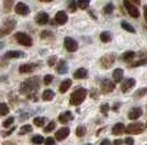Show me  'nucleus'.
Listing matches in <instances>:
<instances>
[{"instance_id":"obj_49","label":"nucleus","mask_w":147,"mask_h":145,"mask_svg":"<svg viewBox=\"0 0 147 145\" xmlns=\"http://www.w3.org/2000/svg\"><path fill=\"white\" fill-rule=\"evenodd\" d=\"M108 143H110V141H109V140H104V141L101 142V144H108Z\"/></svg>"},{"instance_id":"obj_9","label":"nucleus","mask_w":147,"mask_h":145,"mask_svg":"<svg viewBox=\"0 0 147 145\" xmlns=\"http://www.w3.org/2000/svg\"><path fill=\"white\" fill-rule=\"evenodd\" d=\"M14 11L18 13V14H20V15L25 17V15H28L29 12H30V8L24 2H18L16 8H14Z\"/></svg>"},{"instance_id":"obj_19","label":"nucleus","mask_w":147,"mask_h":145,"mask_svg":"<svg viewBox=\"0 0 147 145\" xmlns=\"http://www.w3.org/2000/svg\"><path fill=\"white\" fill-rule=\"evenodd\" d=\"M24 54L23 53H21V51H8L6 53L5 55V58L7 59H17V58H20V57H23Z\"/></svg>"},{"instance_id":"obj_31","label":"nucleus","mask_w":147,"mask_h":145,"mask_svg":"<svg viewBox=\"0 0 147 145\" xmlns=\"http://www.w3.org/2000/svg\"><path fill=\"white\" fill-rule=\"evenodd\" d=\"M32 132V127H31L30 124H25V126H23V127H21V129H20V132H19V134H26V133H30Z\"/></svg>"},{"instance_id":"obj_1","label":"nucleus","mask_w":147,"mask_h":145,"mask_svg":"<svg viewBox=\"0 0 147 145\" xmlns=\"http://www.w3.org/2000/svg\"><path fill=\"white\" fill-rule=\"evenodd\" d=\"M40 87V79L38 78H31L26 79L20 86V93L28 94L31 92H34Z\"/></svg>"},{"instance_id":"obj_14","label":"nucleus","mask_w":147,"mask_h":145,"mask_svg":"<svg viewBox=\"0 0 147 145\" xmlns=\"http://www.w3.org/2000/svg\"><path fill=\"white\" fill-rule=\"evenodd\" d=\"M36 68V65L35 63H25V65H22V66L19 68V72L20 73H30L33 72Z\"/></svg>"},{"instance_id":"obj_47","label":"nucleus","mask_w":147,"mask_h":145,"mask_svg":"<svg viewBox=\"0 0 147 145\" xmlns=\"http://www.w3.org/2000/svg\"><path fill=\"white\" fill-rule=\"evenodd\" d=\"M122 142H123L122 140H115V141H114V144H121Z\"/></svg>"},{"instance_id":"obj_44","label":"nucleus","mask_w":147,"mask_h":145,"mask_svg":"<svg viewBox=\"0 0 147 145\" xmlns=\"http://www.w3.org/2000/svg\"><path fill=\"white\" fill-rule=\"evenodd\" d=\"M45 144H46V145H53V144H55V140L52 139V138H47V139L45 140Z\"/></svg>"},{"instance_id":"obj_21","label":"nucleus","mask_w":147,"mask_h":145,"mask_svg":"<svg viewBox=\"0 0 147 145\" xmlns=\"http://www.w3.org/2000/svg\"><path fill=\"white\" fill-rule=\"evenodd\" d=\"M57 72L61 73V74H65V73H67L68 71V66H67V62L64 60H61L59 63H58V66H57Z\"/></svg>"},{"instance_id":"obj_32","label":"nucleus","mask_w":147,"mask_h":145,"mask_svg":"<svg viewBox=\"0 0 147 145\" xmlns=\"http://www.w3.org/2000/svg\"><path fill=\"white\" fill-rule=\"evenodd\" d=\"M85 134H86V128L84 127V126H79V127L76 129V135H77V136L81 138V136H84Z\"/></svg>"},{"instance_id":"obj_18","label":"nucleus","mask_w":147,"mask_h":145,"mask_svg":"<svg viewBox=\"0 0 147 145\" xmlns=\"http://www.w3.org/2000/svg\"><path fill=\"white\" fill-rule=\"evenodd\" d=\"M125 129H126V127L123 123H117L114 127L112 128V133L115 134V135H120L123 132H125Z\"/></svg>"},{"instance_id":"obj_30","label":"nucleus","mask_w":147,"mask_h":145,"mask_svg":"<svg viewBox=\"0 0 147 145\" xmlns=\"http://www.w3.org/2000/svg\"><path fill=\"white\" fill-rule=\"evenodd\" d=\"M121 25H122V27L125 31H127V32H129V33H133V34L135 33V29H134V27H133V26H132L131 24H129V23H126L125 21H123L122 23H121Z\"/></svg>"},{"instance_id":"obj_10","label":"nucleus","mask_w":147,"mask_h":145,"mask_svg":"<svg viewBox=\"0 0 147 145\" xmlns=\"http://www.w3.org/2000/svg\"><path fill=\"white\" fill-rule=\"evenodd\" d=\"M49 14L46 12H38L36 14V17H35V22H36L38 25H45L47 24V22H49Z\"/></svg>"},{"instance_id":"obj_33","label":"nucleus","mask_w":147,"mask_h":145,"mask_svg":"<svg viewBox=\"0 0 147 145\" xmlns=\"http://www.w3.org/2000/svg\"><path fill=\"white\" fill-rule=\"evenodd\" d=\"M3 8H5V11L6 12H9L11 9H12V5H13V0H5L3 2Z\"/></svg>"},{"instance_id":"obj_38","label":"nucleus","mask_w":147,"mask_h":145,"mask_svg":"<svg viewBox=\"0 0 147 145\" xmlns=\"http://www.w3.org/2000/svg\"><path fill=\"white\" fill-rule=\"evenodd\" d=\"M13 121H14V118H13V117H10V118H8V119H7V120L3 122V128H9L13 123Z\"/></svg>"},{"instance_id":"obj_5","label":"nucleus","mask_w":147,"mask_h":145,"mask_svg":"<svg viewBox=\"0 0 147 145\" xmlns=\"http://www.w3.org/2000/svg\"><path fill=\"white\" fill-rule=\"evenodd\" d=\"M115 58H117V55H115V54H107V55H104L103 57L101 58V66L103 67L104 69L110 68V67L114 63Z\"/></svg>"},{"instance_id":"obj_11","label":"nucleus","mask_w":147,"mask_h":145,"mask_svg":"<svg viewBox=\"0 0 147 145\" xmlns=\"http://www.w3.org/2000/svg\"><path fill=\"white\" fill-rule=\"evenodd\" d=\"M69 133H70V130L68 128H61V129H59L56 132L55 138L57 141H63V140H65L69 135Z\"/></svg>"},{"instance_id":"obj_12","label":"nucleus","mask_w":147,"mask_h":145,"mask_svg":"<svg viewBox=\"0 0 147 145\" xmlns=\"http://www.w3.org/2000/svg\"><path fill=\"white\" fill-rule=\"evenodd\" d=\"M114 87H115V84L112 81H110V80H104V81H102V83H101V88L105 93L112 92L114 90Z\"/></svg>"},{"instance_id":"obj_23","label":"nucleus","mask_w":147,"mask_h":145,"mask_svg":"<svg viewBox=\"0 0 147 145\" xmlns=\"http://www.w3.org/2000/svg\"><path fill=\"white\" fill-rule=\"evenodd\" d=\"M123 75H124V72H123L122 69H115V70L113 71V79H114V81H115L117 83L122 81Z\"/></svg>"},{"instance_id":"obj_42","label":"nucleus","mask_w":147,"mask_h":145,"mask_svg":"<svg viewBox=\"0 0 147 145\" xmlns=\"http://www.w3.org/2000/svg\"><path fill=\"white\" fill-rule=\"evenodd\" d=\"M56 59H57V57L56 56H52L51 58H49V67H53L54 65H55V62H56Z\"/></svg>"},{"instance_id":"obj_34","label":"nucleus","mask_w":147,"mask_h":145,"mask_svg":"<svg viewBox=\"0 0 147 145\" xmlns=\"http://www.w3.org/2000/svg\"><path fill=\"white\" fill-rule=\"evenodd\" d=\"M147 94V87H143V88H140L135 92L134 96L135 97H143L144 95Z\"/></svg>"},{"instance_id":"obj_39","label":"nucleus","mask_w":147,"mask_h":145,"mask_svg":"<svg viewBox=\"0 0 147 145\" xmlns=\"http://www.w3.org/2000/svg\"><path fill=\"white\" fill-rule=\"evenodd\" d=\"M113 9H114V7L112 3H109V5H107L105 8H104V12L107 13V14H110L112 11H113Z\"/></svg>"},{"instance_id":"obj_35","label":"nucleus","mask_w":147,"mask_h":145,"mask_svg":"<svg viewBox=\"0 0 147 145\" xmlns=\"http://www.w3.org/2000/svg\"><path fill=\"white\" fill-rule=\"evenodd\" d=\"M43 142H44V139L42 135H34L32 138V143H34V144H42Z\"/></svg>"},{"instance_id":"obj_45","label":"nucleus","mask_w":147,"mask_h":145,"mask_svg":"<svg viewBox=\"0 0 147 145\" xmlns=\"http://www.w3.org/2000/svg\"><path fill=\"white\" fill-rule=\"evenodd\" d=\"M125 143L126 144H134V140L131 139V138H126L125 139Z\"/></svg>"},{"instance_id":"obj_51","label":"nucleus","mask_w":147,"mask_h":145,"mask_svg":"<svg viewBox=\"0 0 147 145\" xmlns=\"http://www.w3.org/2000/svg\"><path fill=\"white\" fill-rule=\"evenodd\" d=\"M146 127H147V123H146Z\"/></svg>"},{"instance_id":"obj_16","label":"nucleus","mask_w":147,"mask_h":145,"mask_svg":"<svg viewBox=\"0 0 147 145\" xmlns=\"http://www.w3.org/2000/svg\"><path fill=\"white\" fill-rule=\"evenodd\" d=\"M135 85V80L134 79H127L125 80L124 82L122 83V86H121V88H122V92H127L129 90H131L133 86Z\"/></svg>"},{"instance_id":"obj_41","label":"nucleus","mask_w":147,"mask_h":145,"mask_svg":"<svg viewBox=\"0 0 147 145\" xmlns=\"http://www.w3.org/2000/svg\"><path fill=\"white\" fill-rule=\"evenodd\" d=\"M101 112L102 114H104V115H107L108 114V111H109V109H110V106L108 105V104H104V105H102L101 106Z\"/></svg>"},{"instance_id":"obj_36","label":"nucleus","mask_w":147,"mask_h":145,"mask_svg":"<svg viewBox=\"0 0 147 145\" xmlns=\"http://www.w3.org/2000/svg\"><path fill=\"white\" fill-rule=\"evenodd\" d=\"M55 127H56L55 122H54V121H51L49 124L46 126V128H44V132H45V133L52 132V131L54 130V128H55Z\"/></svg>"},{"instance_id":"obj_6","label":"nucleus","mask_w":147,"mask_h":145,"mask_svg":"<svg viewBox=\"0 0 147 145\" xmlns=\"http://www.w3.org/2000/svg\"><path fill=\"white\" fill-rule=\"evenodd\" d=\"M64 46L69 53H74L78 49V43L76 42L71 37H65L64 39Z\"/></svg>"},{"instance_id":"obj_48","label":"nucleus","mask_w":147,"mask_h":145,"mask_svg":"<svg viewBox=\"0 0 147 145\" xmlns=\"http://www.w3.org/2000/svg\"><path fill=\"white\" fill-rule=\"evenodd\" d=\"M131 1L136 3V5H140V3H141V0H131Z\"/></svg>"},{"instance_id":"obj_24","label":"nucleus","mask_w":147,"mask_h":145,"mask_svg":"<svg viewBox=\"0 0 147 145\" xmlns=\"http://www.w3.org/2000/svg\"><path fill=\"white\" fill-rule=\"evenodd\" d=\"M55 96V93L52 91V90H46V91L43 92V95H42V98L45 102H49V100H52Z\"/></svg>"},{"instance_id":"obj_15","label":"nucleus","mask_w":147,"mask_h":145,"mask_svg":"<svg viewBox=\"0 0 147 145\" xmlns=\"http://www.w3.org/2000/svg\"><path fill=\"white\" fill-rule=\"evenodd\" d=\"M142 114H143V110L141 108H133L129 110V118L132 119V120H136V119H138L141 117Z\"/></svg>"},{"instance_id":"obj_2","label":"nucleus","mask_w":147,"mask_h":145,"mask_svg":"<svg viewBox=\"0 0 147 145\" xmlns=\"http://www.w3.org/2000/svg\"><path fill=\"white\" fill-rule=\"evenodd\" d=\"M87 96V90L86 88H78L70 96V105L73 106H78L85 100Z\"/></svg>"},{"instance_id":"obj_20","label":"nucleus","mask_w":147,"mask_h":145,"mask_svg":"<svg viewBox=\"0 0 147 145\" xmlns=\"http://www.w3.org/2000/svg\"><path fill=\"white\" fill-rule=\"evenodd\" d=\"M58 119H59V121H61V123H67L68 121L73 119V115L70 114V111H66V112L61 114L59 117H58Z\"/></svg>"},{"instance_id":"obj_50","label":"nucleus","mask_w":147,"mask_h":145,"mask_svg":"<svg viewBox=\"0 0 147 145\" xmlns=\"http://www.w3.org/2000/svg\"><path fill=\"white\" fill-rule=\"evenodd\" d=\"M41 1H43V2H49V1H53V0H41Z\"/></svg>"},{"instance_id":"obj_25","label":"nucleus","mask_w":147,"mask_h":145,"mask_svg":"<svg viewBox=\"0 0 147 145\" xmlns=\"http://www.w3.org/2000/svg\"><path fill=\"white\" fill-rule=\"evenodd\" d=\"M46 122V118L45 117H36L34 118V124L36 127H43Z\"/></svg>"},{"instance_id":"obj_8","label":"nucleus","mask_w":147,"mask_h":145,"mask_svg":"<svg viewBox=\"0 0 147 145\" xmlns=\"http://www.w3.org/2000/svg\"><path fill=\"white\" fill-rule=\"evenodd\" d=\"M123 3H124L125 8H126L129 14H131L133 18H138V17H140V11H138V9H137L133 3H131L129 0H124Z\"/></svg>"},{"instance_id":"obj_13","label":"nucleus","mask_w":147,"mask_h":145,"mask_svg":"<svg viewBox=\"0 0 147 145\" xmlns=\"http://www.w3.org/2000/svg\"><path fill=\"white\" fill-rule=\"evenodd\" d=\"M55 21L61 25L65 24L68 21V15L66 14L65 11H58L55 14Z\"/></svg>"},{"instance_id":"obj_17","label":"nucleus","mask_w":147,"mask_h":145,"mask_svg":"<svg viewBox=\"0 0 147 145\" xmlns=\"http://www.w3.org/2000/svg\"><path fill=\"white\" fill-rule=\"evenodd\" d=\"M87 74H88V71H87L86 69H84V68H80V69H78L76 72L74 73V78H75V79H77V80L86 79Z\"/></svg>"},{"instance_id":"obj_26","label":"nucleus","mask_w":147,"mask_h":145,"mask_svg":"<svg viewBox=\"0 0 147 145\" xmlns=\"http://www.w3.org/2000/svg\"><path fill=\"white\" fill-rule=\"evenodd\" d=\"M134 57H135L134 51H126V53H124V54H123L122 59L124 61H131Z\"/></svg>"},{"instance_id":"obj_46","label":"nucleus","mask_w":147,"mask_h":145,"mask_svg":"<svg viewBox=\"0 0 147 145\" xmlns=\"http://www.w3.org/2000/svg\"><path fill=\"white\" fill-rule=\"evenodd\" d=\"M144 18H145V20H146L147 22V7L144 8Z\"/></svg>"},{"instance_id":"obj_37","label":"nucleus","mask_w":147,"mask_h":145,"mask_svg":"<svg viewBox=\"0 0 147 145\" xmlns=\"http://www.w3.org/2000/svg\"><path fill=\"white\" fill-rule=\"evenodd\" d=\"M52 81H53V75H52V74H46V75L44 76V84H46V85L51 84Z\"/></svg>"},{"instance_id":"obj_28","label":"nucleus","mask_w":147,"mask_h":145,"mask_svg":"<svg viewBox=\"0 0 147 145\" xmlns=\"http://www.w3.org/2000/svg\"><path fill=\"white\" fill-rule=\"evenodd\" d=\"M9 114V107L5 103L0 104V116H6Z\"/></svg>"},{"instance_id":"obj_4","label":"nucleus","mask_w":147,"mask_h":145,"mask_svg":"<svg viewBox=\"0 0 147 145\" xmlns=\"http://www.w3.org/2000/svg\"><path fill=\"white\" fill-rule=\"evenodd\" d=\"M16 39L18 41L19 44H21L23 46H26V47H30L31 45H32V38L28 34H25V33H21V32L17 33L16 34Z\"/></svg>"},{"instance_id":"obj_27","label":"nucleus","mask_w":147,"mask_h":145,"mask_svg":"<svg viewBox=\"0 0 147 145\" xmlns=\"http://www.w3.org/2000/svg\"><path fill=\"white\" fill-rule=\"evenodd\" d=\"M89 5H90V0H78L77 1V6L82 10L87 9L89 7Z\"/></svg>"},{"instance_id":"obj_29","label":"nucleus","mask_w":147,"mask_h":145,"mask_svg":"<svg viewBox=\"0 0 147 145\" xmlns=\"http://www.w3.org/2000/svg\"><path fill=\"white\" fill-rule=\"evenodd\" d=\"M100 39L102 41L103 43H108L111 41V35L109 32H102L100 34Z\"/></svg>"},{"instance_id":"obj_3","label":"nucleus","mask_w":147,"mask_h":145,"mask_svg":"<svg viewBox=\"0 0 147 145\" xmlns=\"http://www.w3.org/2000/svg\"><path fill=\"white\" fill-rule=\"evenodd\" d=\"M145 129V126L144 123L142 122H133L129 124L126 129H125V132L127 134H138V133H142Z\"/></svg>"},{"instance_id":"obj_40","label":"nucleus","mask_w":147,"mask_h":145,"mask_svg":"<svg viewBox=\"0 0 147 145\" xmlns=\"http://www.w3.org/2000/svg\"><path fill=\"white\" fill-rule=\"evenodd\" d=\"M76 9H77V6H76V1L75 0H70L69 1V10L74 12V11H76Z\"/></svg>"},{"instance_id":"obj_22","label":"nucleus","mask_w":147,"mask_h":145,"mask_svg":"<svg viewBox=\"0 0 147 145\" xmlns=\"http://www.w3.org/2000/svg\"><path fill=\"white\" fill-rule=\"evenodd\" d=\"M71 86V80H65V81H63L61 82V86H59V92L61 93H66V92L69 90V87Z\"/></svg>"},{"instance_id":"obj_7","label":"nucleus","mask_w":147,"mask_h":145,"mask_svg":"<svg viewBox=\"0 0 147 145\" xmlns=\"http://www.w3.org/2000/svg\"><path fill=\"white\" fill-rule=\"evenodd\" d=\"M14 27H16V21L14 20H8V21H6L3 27L0 29V37L8 35Z\"/></svg>"},{"instance_id":"obj_43","label":"nucleus","mask_w":147,"mask_h":145,"mask_svg":"<svg viewBox=\"0 0 147 145\" xmlns=\"http://www.w3.org/2000/svg\"><path fill=\"white\" fill-rule=\"evenodd\" d=\"M146 63V59H142V60L137 61V62H135L134 65H133V68H136V67H140V66H143V65H145Z\"/></svg>"}]
</instances>
